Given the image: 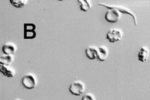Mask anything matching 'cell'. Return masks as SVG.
<instances>
[{"label": "cell", "mask_w": 150, "mask_h": 100, "mask_svg": "<svg viewBox=\"0 0 150 100\" xmlns=\"http://www.w3.org/2000/svg\"><path fill=\"white\" fill-rule=\"evenodd\" d=\"M13 61V55H4L0 57V64L10 66Z\"/></svg>", "instance_id": "obj_12"}, {"label": "cell", "mask_w": 150, "mask_h": 100, "mask_svg": "<svg viewBox=\"0 0 150 100\" xmlns=\"http://www.w3.org/2000/svg\"><path fill=\"white\" fill-rule=\"evenodd\" d=\"M70 93L76 96H80L82 95L86 90L85 84L80 80H77L73 82L69 87Z\"/></svg>", "instance_id": "obj_3"}, {"label": "cell", "mask_w": 150, "mask_h": 100, "mask_svg": "<svg viewBox=\"0 0 150 100\" xmlns=\"http://www.w3.org/2000/svg\"><path fill=\"white\" fill-rule=\"evenodd\" d=\"M98 5H100V6H103L105 8H108L109 9H117L120 12H121V13H124V14H128V15H129L131 17H132V18L133 19L134 25L136 26L137 25V19H136V16L129 9H128L127 8H125V7H124V6H119V5H107V4H103V3H99V4H98Z\"/></svg>", "instance_id": "obj_5"}, {"label": "cell", "mask_w": 150, "mask_h": 100, "mask_svg": "<svg viewBox=\"0 0 150 100\" xmlns=\"http://www.w3.org/2000/svg\"><path fill=\"white\" fill-rule=\"evenodd\" d=\"M85 52L86 56L88 59L93 60L97 59L98 47L94 46H88L86 48Z\"/></svg>", "instance_id": "obj_10"}, {"label": "cell", "mask_w": 150, "mask_h": 100, "mask_svg": "<svg viewBox=\"0 0 150 100\" xmlns=\"http://www.w3.org/2000/svg\"><path fill=\"white\" fill-rule=\"evenodd\" d=\"M37 26L34 23L24 24V39L34 40L37 37Z\"/></svg>", "instance_id": "obj_2"}, {"label": "cell", "mask_w": 150, "mask_h": 100, "mask_svg": "<svg viewBox=\"0 0 150 100\" xmlns=\"http://www.w3.org/2000/svg\"><path fill=\"white\" fill-rule=\"evenodd\" d=\"M27 0H10L11 4L17 8H21L27 4Z\"/></svg>", "instance_id": "obj_14"}, {"label": "cell", "mask_w": 150, "mask_h": 100, "mask_svg": "<svg viewBox=\"0 0 150 100\" xmlns=\"http://www.w3.org/2000/svg\"><path fill=\"white\" fill-rule=\"evenodd\" d=\"M123 37V32L118 28H111L110 29L107 34L106 39L110 43H114L120 41Z\"/></svg>", "instance_id": "obj_4"}, {"label": "cell", "mask_w": 150, "mask_h": 100, "mask_svg": "<svg viewBox=\"0 0 150 100\" xmlns=\"http://www.w3.org/2000/svg\"><path fill=\"white\" fill-rule=\"evenodd\" d=\"M109 50L108 48L104 46H101L98 48L97 60L99 61H105L108 57Z\"/></svg>", "instance_id": "obj_9"}, {"label": "cell", "mask_w": 150, "mask_h": 100, "mask_svg": "<svg viewBox=\"0 0 150 100\" xmlns=\"http://www.w3.org/2000/svg\"><path fill=\"white\" fill-rule=\"evenodd\" d=\"M121 18L120 12L115 9H110L105 15V19L109 23H117Z\"/></svg>", "instance_id": "obj_6"}, {"label": "cell", "mask_w": 150, "mask_h": 100, "mask_svg": "<svg viewBox=\"0 0 150 100\" xmlns=\"http://www.w3.org/2000/svg\"><path fill=\"white\" fill-rule=\"evenodd\" d=\"M81 100H95V98L93 94L88 93L83 96Z\"/></svg>", "instance_id": "obj_15"}, {"label": "cell", "mask_w": 150, "mask_h": 100, "mask_svg": "<svg viewBox=\"0 0 150 100\" xmlns=\"http://www.w3.org/2000/svg\"><path fill=\"white\" fill-rule=\"evenodd\" d=\"M20 100V99H15V100Z\"/></svg>", "instance_id": "obj_16"}, {"label": "cell", "mask_w": 150, "mask_h": 100, "mask_svg": "<svg viewBox=\"0 0 150 100\" xmlns=\"http://www.w3.org/2000/svg\"><path fill=\"white\" fill-rule=\"evenodd\" d=\"M1 72L7 78H13L16 74V71L11 66L0 65Z\"/></svg>", "instance_id": "obj_8"}, {"label": "cell", "mask_w": 150, "mask_h": 100, "mask_svg": "<svg viewBox=\"0 0 150 100\" xmlns=\"http://www.w3.org/2000/svg\"><path fill=\"white\" fill-rule=\"evenodd\" d=\"M21 83L25 88L31 90L37 86L38 84L37 79L34 74L32 73H28L25 74L23 77Z\"/></svg>", "instance_id": "obj_1"}, {"label": "cell", "mask_w": 150, "mask_h": 100, "mask_svg": "<svg viewBox=\"0 0 150 100\" xmlns=\"http://www.w3.org/2000/svg\"><path fill=\"white\" fill-rule=\"evenodd\" d=\"M149 53L150 51L149 49L146 46H142L140 48L139 53L138 54V59L142 62H144L147 61L149 57Z\"/></svg>", "instance_id": "obj_11"}, {"label": "cell", "mask_w": 150, "mask_h": 100, "mask_svg": "<svg viewBox=\"0 0 150 100\" xmlns=\"http://www.w3.org/2000/svg\"><path fill=\"white\" fill-rule=\"evenodd\" d=\"M2 50L4 55H13L17 51V46L11 42L6 43L2 46Z\"/></svg>", "instance_id": "obj_7"}, {"label": "cell", "mask_w": 150, "mask_h": 100, "mask_svg": "<svg viewBox=\"0 0 150 100\" xmlns=\"http://www.w3.org/2000/svg\"><path fill=\"white\" fill-rule=\"evenodd\" d=\"M80 5V9L81 11L87 12L91 9V5L90 1L88 0H78L77 1Z\"/></svg>", "instance_id": "obj_13"}]
</instances>
